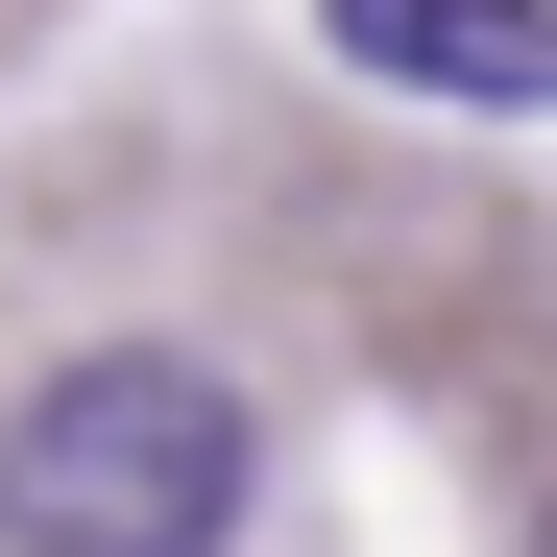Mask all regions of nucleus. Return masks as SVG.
I'll use <instances>...</instances> for the list:
<instances>
[{
	"label": "nucleus",
	"instance_id": "obj_1",
	"mask_svg": "<svg viewBox=\"0 0 557 557\" xmlns=\"http://www.w3.org/2000/svg\"><path fill=\"white\" fill-rule=\"evenodd\" d=\"M267 485V412L195 339H73L49 388H0V557H219Z\"/></svg>",
	"mask_w": 557,
	"mask_h": 557
},
{
	"label": "nucleus",
	"instance_id": "obj_2",
	"mask_svg": "<svg viewBox=\"0 0 557 557\" xmlns=\"http://www.w3.org/2000/svg\"><path fill=\"white\" fill-rule=\"evenodd\" d=\"M315 49L460 122H557V0H315Z\"/></svg>",
	"mask_w": 557,
	"mask_h": 557
}]
</instances>
